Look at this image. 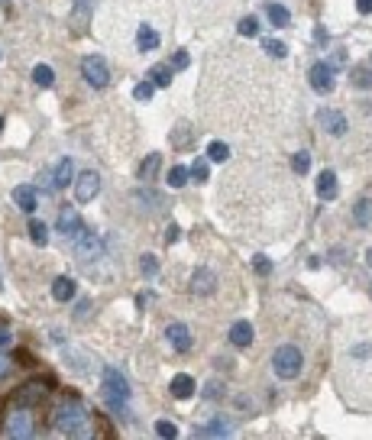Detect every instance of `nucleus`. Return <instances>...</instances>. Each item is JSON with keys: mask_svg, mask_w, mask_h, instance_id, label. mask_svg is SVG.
<instances>
[{"mask_svg": "<svg viewBox=\"0 0 372 440\" xmlns=\"http://www.w3.org/2000/svg\"><path fill=\"white\" fill-rule=\"evenodd\" d=\"M52 427L62 431L65 437H91L94 427H91V411L81 405V399L68 395L65 401H58L56 411H52Z\"/></svg>", "mask_w": 372, "mask_h": 440, "instance_id": "f257e3e1", "label": "nucleus"}, {"mask_svg": "<svg viewBox=\"0 0 372 440\" xmlns=\"http://www.w3.org/2000/svg\"><path fill=\"white\" fill-rule=\"evenodd\" d=\"M100 385H104V405L117 411L120 418H127V401H130V382L117 366H104L100 372Z\"/></svg>", "mask_w": 372, "mask_h": 440, "instance_id": "f03ea898", "label": "nucleus"}, {"mask_svg": "<svg viewBox=\"0 0 372 440\" xmlns=\"http://www.w3.org/2000/svg\"><path fill=\"white\" fill-rule=\"evenodd\" d=\"M301 366H304V357L295 343H281V347L272 353V372L279 379H285V382L301 376Z\"/></svg>", "mask_w": 372, "mask_h": 440, "instance_id": "7ed1b4c3", "label": "nucleus"}, {"mask_svg": "<svg viewBox=\"0 0 372 440\" xmlns=\"http://www.w3.org/2000/svg\"><path fill=\"white\" fill-rule=\"evenodd\" d=\"M49 392H52V379H29L26 385H20V389L14 392V405L16 408H36L49 399Z\"/></svg>", "mask_w": 372, "mask_h": 440, "instance_id": "20e7f679", "label": "nucleus"}, {"mask_svg": "<svg viewBox=\"0 0 372 440\" xmlns=\"http://www.w3.org/2000/svg\"><path fill=\"white\" fill-rule=\"evenodd\" d=\"M33 408H16L14 405V411L7 414V424H4V434L7 437H16V440H26V437H33L36 434V424H33Z\"/></svg>", "mask_w": 372, "mask_h": 440, "instance_id": "39448f33", "label": "nucleus"}, {"mask_svg": "<svg viewBox=\"0 0 372 440\" xmlns=\"http://www.w3.org/2000/svg\"><path fill=\"white\" fill-rule=\"evenodd\" d=\"M81 75H85V81L91 84V88H107V81H110V71H107L104 56H85L81 58Z\"/></svg>", "mask_w": 372, "mask_h": 440, "instance_id": "423d86ee", "label": "nucleus"}, {"mask_svg": "<svg viewBox=\"0 0 372 440\" xmlns=\"http://www.w3.org/2000/svg\"><path fill=\"white\" fill-rule=\"evenodd\" d=\"M71 188H75V201L78 204L94 201V198H98V191H100V175L88 168V172H81L75 182H71Z\"/></svg>", "mask_w": 372, "mask_h": 440, "instance_id": "0eeeda50", "label": "nucleus"}, {"mask_svg": "<svg viewBox=\"0 0 372 440\" xmlns=\"http://www.w3.org/2000/svg\"><path fill=\"white\" fill-rule=\"evenodd\" d=\"M308 81H311V88H314L317 94H330L334 91V65L314 62L311 65V71H308Z\"/></svg>", "mask_w": 372, "mask_h": 440, "instance_id": "6e6552de", "label": "nucleus"}, {"mask_svg": "<svg viewBox=\"0 0 372 440\" xmlns=\"http://www.w3.org/2000/svg\"><path fill=\"white\" fill-rule=\"evenodd\" d=\"M191 292H195L197 298H207V295L217 292V275H214V269H207V266L195 269V275H191Z\"/></svg>", "mask_w": 372, "mask_h": 440, "instance_id": "1a4fd4ad", "label": "nucleus"}, {"mask_svg": "<svg viewBox=\"0 0 372 440\" xmlns=\"http://www.w3.org/2000/svg\"><path fill=\"white\" fill-rule=\"evenodd\" d=\"M317 123H321L324 133H330V136H343L346 133V117L340 111H330V107H324V111L317 113Z\"/></svg>", "mask_w": 372, "mask_h": 440, "instance_id": "9d476101", "label": "nucleus"}, {"mask_svg": "<svg viewBox=\"0 0 372 440\" xmlns=\"http://www.w3.org/2000/svg\"><path fill=\"white\" fill-rule=\"evenodd\" d=\"M75 256H81V259H94L100 252V240L94 237L91 230H85V227H81V230L75 233Z\"/></svg>", "mask_w": 372, "mask_h": 440, "instance_id": "9b49d317", "label": "nucleus"}, {"mask_svg": "<svg viewBox=\"0 0 372 440\" xmlns=\"http://www.w3.org/2000/svg\"><path fill=\"white\" fill-rule=\"evenodd\" d=\"M165 340H169L172 347L178 349V353H188V349H191V330H188V324H182V321L169 324V327H165Z\"/></svg>", "mask_w": 372, "mask_h": 440, "instance_id": "f8f14e48", "label": "nucleus"}, {"mask_svg": "<svg viewBox=\"0 0 372 440\" xmlns=\"http://www.w3.org/2000/svg\"><path fill=\"white\" fill-rule=\"evenodd\" d=\"M337 195H340L337 172H334V168H324V172L317 175V198H321V201H334Z\"/></svg>", "mask_w": 372, "mask_h": 440, "instance_id": "ddd939ff", "label": "nucleus"}, {"mask_svg": "<svg viewBox=\"0 0 372 440\" xmlns=\"http://www.w3.org/2000/svg\"><path fill=\"white\" fill-rule=\"evenodd\" d=\"M56 230L62 233V237H75V233L81 230V217H78V210H75V208H62V210H58Z\"/></svg>", "mask_w": 372, "mask_h": 440, "instance_id": "4468645a", "label": "nucleus"}, {"mask_svg": "<svg viewBox=\"0 0 372 440\" xmlns=\"http://www.w3.org/2000/svg\"><path fill=\"white\" fill-rule=\"evenodd\" d=\"M159 42H162V36L155 33L149 23H143V26L136 29V49H140V52H155V49H159Z\"/></svg>", "mask_w": 372, "mask_h": 440, "instance_id": "2eb2a0df", "label": "nucleus"}, {"mask_svg": "<svg viewBox=\"0 0 372 440\" xmlns=\"http://www.w3.org/2000/svg\"><path fill=\"white\" fill-rule=\"evenodd\" d=\"M75 182V162L71 159H58L56 172H52V188H68Z\"/></svg>", "mask_w": 372, "mask_h": 440, "instance_id": "dca6fc26", "label": "nucleus"}, {"mask_svg": "<svg viewBox=\"0 0 372 440\" xmlns=\"http://www.w3.org/2000/svg\"><path fill=\"white\" fill-rule=\"evenodd\" d=\"M36 201H39V198H36V188H33V185H16V188H14V204H16L20 210L33 214V210H36Z\"/></svg>", "mask_w": 372, "mask_h": 440, "instance_id": "f3484780", "label": "nucleus"}, {"mask_svg": "<svg viewBox=\"0 0 372 440\" xmlns=\"http://www.w3.org/2000/svg\"><path fill=\"white\" fill-rule=\"evenodd\" d=\"M253 324L249 321H233L230 324V343L233 347H249L253 343Z\"/></svg>", "mask_w": 372, "mask_h": 440, "instance_id": "a211bd4d", "label": "nucleus"}, {"mask_svg": "<svg viewBox=\"0 0 372 440\" xmlns=\"http://www.w3.org/2000/svg\"><path fill=\"white\" fill-rule=\"evenodd\" d=\"M233 434V424L227 418H214L211 424H204L195 431V437H230Z\"/></svg>", "mask_w": 372, "mask_h": 440, "instance_id": "6ab92c4d", "label": "nucleus"}, {"mask_svg": "<svg viewBox=\"0 0 372 440\" xmlns=\"http://www.w3.org/2000/svg\"><path fill=\"white\" fill-rule=\"evenodd\" d=\"M169 392L175 395L178 401H185V399H191L195 395V379L188 376V372H178L175 379H172V385H169Z\"/></svg>", "mask_w": 372, "mask_h": 440, "instance_id": "aec40b11", "label": "nucleus"}, {"mask_svg": "<svg viewBox=\"0 0 372 440\" xmlns=\"http://www.w3.org/2000/svg\"><path fill=\"white\" fill-rule=\"evenodd\" d=\"M78 292V285L68 279V275H58V279H52V298L56 301H71Z\"/></svg>", "mask_w": 372, "mask_h": 440, "instance_id": "412c9836", "label": "nucleus"}, {"mask_svg": "<svg viewBox=\"0 0 372 440\" xmlns=\"http://www.w3.org/2000/svg\"><path fill=\"white\" fill-rule=\"evenodd\" d=\"M159 168H162V155L159 153H153V155H146V159H143V165H140V182H153L155 175H159Z\"/></svg>", "mask_w": 372, "mask_h": 440, "instance_id": "4be33fe9", "label": "nucleus"}, {"mask_svg": "<svg viewBox=\"0 0 372 440\" xmlns=\"http://www.w3.org/2000/svg\"><path fill=\"white\" fill-rule=\"evenodd\" d=\"M353 224L356 227H369L372 224V201L369 198L356 201V208H353Z\"/></svg>", "mask_w": 372, "mask_h": 440, "instance_id": "5701e85b", "label": "nucleus"}, {"mask_svg": "<svg viewBox=\"0 0 372 440\" xmlns=\"http://www.w3.org/2000/svg\"><path fill=\"white\" fill-rule=\"evenodd\" d=\"M33 81L39 84V88H52V84H56V71H52V65H36Z\"/></svg>", "mask_w": 372, "mask_h": 440, "instance_id": "b1692460", "label": "nucleus"}, {"mask_svg": "<svg viewBox=\"0 0 372 440\" xmlns=\"http://www.w3.org/2000/svg\"><path fill=\"white\" fill-rule=\"evenodd\" d=\"M29 240H33L36 246H46L49 243V227H46L43 220H29Z\"/></svg>", "mask_w": 372, "mask_h": 440, "instance_id": "393cba45", "label": "nucleus"}, {"mask_svg": "<svg viewBox=\"0 0 372 440\" xmlns=\"http://www.w3.org/2000/svg\"><path fill=\"white\" fill-rule=\"evenodd\" d=\"M269 20H272V26H288V23H291V14H288L285 7H281V4H269Z\"/></svg>", "mask_w": 372, "mask_h": 440, "instance_id": "a878e982", "label": "nucleus"}, {"mask_svg": "<svg viewBox=\"0 0 372 440\" xmlns=\"http://www.w3.org/2000/svg\"><path fill=\"white\" fill-rule=\"evenodd\" d=\"M262 52L272 58H285L288 56V46L281 39H262Z\"/></svg>", "mask_w": 372, "mask_h": 440, "instance_id": "bb28decb", "label": "nucleus"}, {"mask_svg": "<svg viewBox=\"0 0 372 440\" xmlns=\"http://www.w3.org/2000/svg\"><path fill=\"white\" fill-rule=\"evenodd\" d=\"M207 159L227 162V159H230V146H227V143H220V140H214L211 146H207Z\"/></svg>", "mask_w": 372, "mask_h": 440, "instance_id": "cd10ccee", "label": "nucleus"}, {"mask_svg": "<svg viewBox=\"0 0 372 440\" xmlns=\"http://www.w3.org/2000/svg\"><path fill=\"white\" fill-rule=\"evenodd\" d=\"M149 78H153L155 88H169V84H172V71L165 68V65H155V68L149 71Z\"/></svg>", "mask_w": 372, "mask_h": 440, "instance_id": "c85d7f7f", "label": "nucleus"}, {"mask_svg": "<svg viewBox=\"0 0 372 440\" xmlns=\"http://www.w3.org/2000/svg\"><path fill=\"white\" fill-rule=\"evenodd\" d=\"M188 178H191V172L185 165L169 168V185H172V188H182V185H188Z\"/></svg>", "mask_w": 372, "mask_h": 440, "instance_id": "c756f323", "label": "nucleus"}, {"mask_svg": "<svg viewBox=\"0 0 372 440\" xmlns=\"http://www.w3.org/2000/svg\"><path fill=\"white\" fill-rule=\"evenodd\" d=\"M140 272L146 275V279H153V275H159V259H155L153 252H146V256L140 259Z\"/></svg>", "mask_w": 372, "mask_h": 440, "instance_id": "7c9ffc66", "label": "nucleus"}, {"mask_svg": "<svg viewBox=\"0 0 372 440\" xmlns=\"http://www.w3.org/2000/svg\"><path fill=\"white\" fill-rule=\"evenodd\" d=\"M78 7L75 10H81V16H75V29H85L88 26V14H91V7H94V0H75Z\"/></svg>", "mask_w": 372, "mask_h": 440, "instance_id": "2f4dec72", "label": "nucleus"}, {"mask_svg": "<svg viewBox=\"0 0 372 440\" xmlns=\"http://www.w3.org/2000/svg\"><path fill=\"white\" fill-rule=\"evenodd\" d=\"M172 146H191V133H188V123H178L175 133H172Z\"/></svg>", "mask_w": 372, "mask_h": 440, "instance_id": "473e14b6", "label": "nucleus"}, {"mask_svg": "<svg viewBox=\"0 0 372 440\" xmlns=\"http://www.w3.org/2000/svg\"><path fill=\"white\" fill-rule=\"evenodd\" d=\"M224 382H220V379H214V382H207L204 385V399H211V401H220L224 399Z\"/></svg>", "mask_w": 372, "mask_h": 440, "instance_id": "72a5a7b5", "label": "nucleus"}, {"mask_svg": "<svg viewBox=\"0 0 372 440\" xmlns=\"http://www.w3.org/2000/svg\"><path fill=\"white\" fill-rule=\"evenodd\" d=\"M237 29H239V36H249V39H253V36L259 33V20H256V16H243Z\"/></svg>", "mask_w": 372, "mask_h": 440, "instance_id": "f704fd0d", "label": "nucleus"}, {"mask_svg": "<svg viewBox=\"0 0 372 440\" xmlns=\"http://www.w3.org/2000/svg\"><path fill=\"white\" fill-rule=\"evenodd\" d=\"M207 175H211V165H207V159H197L195 165H191V178H195V182H207Z\"/></svg>", "mask_w": 372, "mask_h": 440, "instance_id": "c9c22d12", "label": "nucleus"}, {"mask_svg": "<svg viewBox=\"0 0 372 440\" xmlns=\"http://www.w3.org/2000/svg\"><path fill=\"white\" fill-rule=\"evenodd\" d=\"M155 434H159V437H165V440H175L178 437V427L172 424V421H155Z\"/></svg>", "mask_w": 372, "mask_h": 440, "instance_id": "e433bc0d", "label": "nucleus"}, {"mask_svg": "<svg viewBox=\"0 0 372 440\" xmlns=\"http://www.w3.org/2000/svg\"><path fill=\"white\" fill-rule=\"evenodd\" d=\"M291 168H295L298 175H308V168H311V153H295V159H291Z\"/></svg>", "mask_w": 372, "mask_h": 440, "instance_id": "4c0bfd02", "label": "nucleus"}, {"mask_svg": "<svg viewBox=\"0 0 372 440\" xmlns=\"http://www.w3.org/2000/svg\"><path fill=\"white\" fill-rule=\"evenodd\" d=\"M353 84H356V88H372V71L369 68H353Z\"/></svg>", "mask_w": 372, "mask_h": 440, "instance_id": "58836bf2", "label": "nucleus"}, {"mask_svg": "<svg viewBox=\"0 0 372 440\" xmlns=\"http://www.w3.org/2000/svg\"><path fill=\"white\" fill-rule=\"evenodd\" d=\"M153 91H155V84H153V81H143V84H136L133 98H136V101H149V98H153Z\"/></svg>", "mask_w": 372, "mask_h": 440, "instance_id": "ea45409f", "label": "nucleus"}, {"mask_svg": "<svg viewBox=\"0 0 372 440\" xmlns=\"http://www.w3.org/2000/svg\"><path fill=\"white\" fill-rule=\"evenodd\" d=\"M188 65H191V58H188V52H185V49H178L175 56H172V68L185 71V68H188Z\"/></svg>", "mask_w": 372, "mask_h": 440, "instance_id": "a19ab883", "label": "nucleus"}, {"mask_svg": "<svg viewBox=\"0 0 372 440\" xmlns=\"http://www.w3.org/2000/svg\"><path fill=\"white\" fill-rule=\"evenodd\" d=\"M253 269H256L259 275H269V272H272V262H269L266 256H256V259H253Z\"/></svg>", "mask_w": 372, "mask_h": 440, "instance_id": "79ce46f5", "label": "nucleus"}, {"mask_svg": "<svg viewBox=\"0 0 372 440\" xmlns=\"http://www.w3.org/2000/svg\"><path fill=\"white\" fill-rule=\"evenodd\" d=\"M10 369H14V359H10L7 353H0V379L10 376Z\"/></svg>", "mask_w": 372, "mask_h": 440, "instance_id": "37998d69", "label": "nucleus"}, {"mask_svg": "<svg viewBox=\"0 0 372 440\" xmlns=\"http://www.w3.org/2000/svg\"><path fill=\"white\" fill-rule=\"evenodd\" d=\"M14 343V337H10V327L7 324H0V347H10Z\"/></svg>", "mask_w": 372, "mask_h": 440, "instance_id": "c03bdc74", "label": "nucleus"}, {"mask_svg": "<svg viewBox=\"0 0 372 440\" xmlns=\"http://www.w3.org/2000/svg\"><path fill=\"white\" fill-rule=\"evenodd\" d=\"M356 10L359 14H372V0H356Z\"/></svg>", "mask_w": 372, "mask_h": 440, "instance_id": "a18cd8bd", "label": "nucleus"}, {"mask_svg": "<svg viewBox=\"0 0 372 440\" xmlns=\"http://www.w3.org/2000/svg\"><path fill=\"white\" fill-rule=\"evenodd\" d=\"M178 233H182V230H178V224H172V227H169V237H165V240H169V243H175Z\"/></svg>", "mask_w": 372, "mask_h": 440, "instance_id": "49530a36", "label": "nucleus"}, {"mask_svg": "<svg viewBox=\"0 0 372 440\" xmlns=\"http://www.w3.org/2000/svg\"><path fill=\"white\" fill-rule=\"evenodd\" d=\"M366 259H369V266H372V250H369V252H366Z\"/></svg>", "mask_w": 372, "mask_h": 440, "instance_id": "de8ad7c7", "label": "nucleus"}, {"mask_svg": "<svg viewBox=\"0 0 372 440\" xmlns=\"http://www.w3.org/2000/svg\"><path fill=\"white\" fill-rule=\"evenodd\" d=\"M0 130H4V117H0Z\"/></svg>", "mask_w": 372, "mask_h": 440, "instance_id": "09e8293b", "label": "nucleus"}, {"mask_svg": "<svg viewBox=\"0 0 372 440\" xmlns=\"http://www.w3.org/2000/svg\"><path fill=\"white\" fill-rule=\"evenodd\" d=\"M0 288H4V275H0Z\"/></svg>", "mask_w": 372, "mask_h": 440, "instance_id": "8fccbe9b", "label": "nucleus"}]
</instances>
